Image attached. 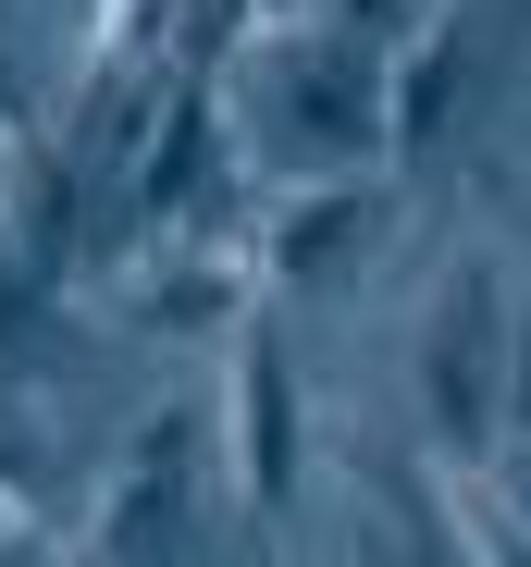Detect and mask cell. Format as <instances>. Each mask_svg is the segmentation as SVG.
<instances>
[{
    "mask_svg": "<svg viewBox=\"0 0 531 567\" xmlns=\"http://www.w3.org/2000/svg\"><path fill=\"white\" fill-rule=\"evenodd\" d=\"M235 124L285 148V185H321V173H371L396 148V62L334 38V25H259L235 50Z\"/></svg>",
    "mask_w": 531,
    "mask_h": 567,
    "instance_id": "1",
    "label": "cell"
},
{
    "mask_svg": "<svg viewBox=\"0 0 531 567\" xmlns=\"http://www.w3.org/2000/svg\"><path fill=\"white\" fill-rule=\"evenodd\" d=\"M408 370H420V420L446 444V468H494L507 456V271L494 259H458L432 284Z\"/></svg>",
    "mask_w": 531,
    "mask_h": 567,
    "instance_id": "2",
    "label": "cell"
},
{
    "mask_svg": "<svg viewBox=\"0 0 531 567\" xmlns=\"http://www.w3.org/2000/svg\"><path fill=\"white\" fill-rule=\"evenodd\" d=\"M396 198L384 173H321V185H273V210H259V284L273 297H346V284L371 271Z\"/></svg>",
    "mask_w": 531,
    "mask_h": 567,
    "instance_id": "3",
    "label": "cell"
},
{
    "mask_svg": "<svg viewBox=\"0 0 531 567\" xmlns=\"http://www.w3.org/2000/svg\"><path fill=\"white\" fill-rule=\"evenodd\" d=\"M309 482V383H297V333L285 309L235 321V494L259 518H285Z\"/></svg>",
    "mask_w": 531,
    "mask_h": 567,
    "instance_id": "4",
    "label": "cell"
},
{
    "mask_svg": "<svg viewBox=\"0 0 531 567\" xmlns=\"http://www.w3.org/2000/svg\"><path fill=\"white\" fill-rule=\"evenodd\" d=\"M235 124V100L211 74H173V100H161V124H149V148H136V173H124V235L136 247H161V235H211V185H223V136Z\"/></svg>",
    "mask_w": 531,
    "mask_h": 567,
    "instance_id": "5",
    "label": "cell"
},
{
    "mask_svg": "<svg viewBox=\"0 0 531 567\" xmlns=\"http://www.w3.org/2000/svg\"><path fill=\"white\" fill-rule=\"evenodd\" d=\"M198 506V408H149L112 494H100V530H86V567H161L173 530Z\"/></svg>",
    "mask_w": 531,
    "mask_h": 567,
    "instance_id": "6",
    "label": "cell"
},
{
    "mask_svg": "<svg viewBox=\"0 0 531 567\" xmlns=\"http://www.w3.org/2000/svg\"><path fill=\"white\" fill-rule=\"evenodd\" d=\"M247 284H259V247L161 235V247H136V321H149V333H223V321L259 309Z\"/></svg>",
    "mask_w": 531,
    "mask_h": 567,
    "instance_id": "7",
    "label": "cell"
},
{
    "mask_svg": "<svg viewBox=\"0 0 531 567\" xmlns=\"http://www.w3.org/2000/svg\"><path fill=\"white\" fill-rule=\"evenodd\" d=\"M470 62H482V0H432V25L396 50V148H432L458 124Z\"/></svg>",
    "mask_w": 531,
    "mask_h": 567,
    "instance_id": "8",
    "label": "cell"
},
{
    "mask_svg": "<svg viewBox=\"0 0 531 567\" xmlns=\"http://www.w3.org/2000/svg\"><path fill=\"white\" fill-rule=\"evenodd\" d=\"M408 567H482V543L458 518V482H420V468H408Z\"/></svg>",
    "mask_w": 531,
    "mask_h": 567,
    "instance_id": "9",
    "label": "cell"
},
{
    "mask_svg": "<svg viewBox=\"0 0 531 567\" xmlns=\"http://www.w3.org/2000/svg\"><path fill=\"white\" fill-rule=\"evenodd\" d=\"M321 25L359 38V50H408V38L432 25V0H321Z\"/></svg>",
    "mask_w": 531,
    "mask_h": 567,
    "instance_id": "10",
    "label": "cell"
},
{
    "mask_svg": "<svg viewBox=\"0 0 531 567\" xmlns=\"http://www.w3.org/2000/svg\"><path fill=\"white\" fill-rule=\"evenodd\" d=\"M458 518H470L482 567H531V518H519V506H494V482H458Z\"/></svg>",
    "mask_w": 531,
    "mask_h": 567,
    "instance_id": "11",
    "label": "cell"
},
{
    "mask_svg": "<svg viewBox=\"0 0 531 567\" xmlns=\"http://www.w3.org/2000/svg\"><path fill=\"white\" fill-rule=\"evenodd\" d=\"M38 309H50V271H38V259L13 247V223H0V346H13V333H25Z\"/></svg>",
    "mask_w": 531,
    "mask_h": 567,
    "instance_id": "12",
    "label": "cell"
},
{
    "mask_svg": "<svg viewBox=\"0 0 531 567\" xmlns=\"http://www.w3.org/2000/svg\"><path fill=\"white\" fill-rule=\"evenodd\" d=\"M507 432L531 444V284H519V321H507Z\"/></svg>",
    "mask_w": 531,
    "mask_h": 567,
    "instance_id": "13",
    "label": "cell"
},
{
    "mask_svg": "<svg viewBox=\"0 0 531 567\" xmlns=\"http://www.w3.org/2000/svg\"><path fill=\"white\" fill-rule=\"evenodd\" d=\"M25 543H38V494H25V482H13V468H0V567H13V555H25Z\"/></svg>",
    "mask_w": 531,
    "mask_h": 567,
    "instance_id": "14",
    "label": "cell"
},
{
    "mask_svg": "<svg viewBox=\"0 0 531 567\" xmlns=\"http://www.w3.org/2000/svg\"><path fill=\"white\" fill-rule=\"evenodd\" d=\"M0 136H25V74H13V50H0Z\"/></svg>",
    "mask_w": 531,
    "mask_h": 567,
    "instance_id": "15",
    "label": "cell"
}]
</instances>
